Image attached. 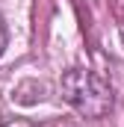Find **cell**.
Here are the masks:
<instances>
[{
  "instance_id": "1",
  "label": "cell",
  "mask_w": 124,
  "mask_h": 127,
  "mask_svg": "<svg viewBox=\"0 0 124 127\" xmlns=\"http://www.w3.org/2000/svg\"><path fill=\"white\" fill-rule=\"evenodd\" d=\"M59 92L83 118H103L112 109L109 83L89 68H68L59 80Z\"/></svg>"
},
{
  "instance_id": "2",
  "label": "cell",
  "mask_w": 124,
  "mask_h": 127,
  "mask_svg": "<svg viewBox=\"0 0 124 127\" xmlns=\"http://www.w3.org/2000/svg\"><path fill=\"white\" fill-rule=\"evenodd\" d=\"M6 44H9V32H6V24H3V18H0V56H3Z\"/></svg>"
}]
</instances>
